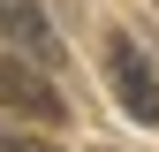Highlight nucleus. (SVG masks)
<instances>
[{
    "label": "nucleus",
    "mask_w": 159,
    "mask_h": 152,
    "mask_svg": "<svg viewBox=\"0 0 159 152\" xmlns=\"http://www.w3.org/2000/svg\"><path fill=\"white\" fill-rule=\"evenodd\" d=\"M0 38H8V46H23L30 61H61V46H53V23H46V8H38V0H0Z\"/></svg>",
    "instance_id": "7ed1b4c3"
},
{
    "label": "nucleus",
    "mask_w": 159,
    "mask_h": 152,
    "mask_svg": "<svg viewBox=\"0 0 159 152\" xmlns=\"http://www.w3.org/2000/svg\"><path fill=\"white\" fill-rule=\"evenodd\" d=\"M106 76H114L121 114H136L144 129H159V76H152V61H144V53H136V38H121V31L106 38Z\"/></svg>",
    "instance_id": "f03ea898"
},
{
    "label": "nucleus",
    "mask_w": 159,
    "mask_h": 152,
    "mask_svg": "<svg viewBox=\"0 0 159 152\" xmlns=\"http://www.w3.org/2000/svg\"><path fill=\"white\" fill-rule=\"evenodd\" d=\"M0 114H23V122H61V91L46 84V61H30L23 46H0Z\"/></svg>",
    "instance_id": "f257e3e1"
},
{
    "label": "nucleus",
    "mask_w": 159,
    "mask_h": 152,
    "mask_svg": "<svg viewBox=\"0 0 159 152\" xmlns=\"http://www.w3.org/2000/svg\"><path fill=\"white\" fill-rule=\"evenodd\" d=\"M0 152H53L46 137H15V129H0Z\"/></svg>",
    "instance_id": "20e7f679"
}]
</instances>
